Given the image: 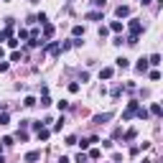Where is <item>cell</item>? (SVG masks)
I'll return each mask as SVG.
<instances>
[{
  "instance_id": "cell-22",
  "label": "cell",
  "mask_w": 163,
  "mask_h": 163,
  "mask_svg": "<svg viewBox=\"0 0 163 163\" xmlns=\"http://www.w3.org/2000/svg\"><path fill=\"white\" fill-rule=\"evenodd\" d=\"M0 125H8V112H3V115H0Z\"/></svg>"
},
{
  "instance_id": "cell-21",
  "label": "cell",
  "mask_w": 163,
  "mask_h": 163,
  "mask_svg": "<svg viewBox=\"0 0 163 163\" xmlns=\"http://www.w3.org/2000/svg\"><path fill=\"white\" fill-rule=\"evenodd\" d=\"M89 158H94V160H97V158H99V150H97V148H92V150H89Z\"/></svg>"
},
{
  "instance_id": "cell-27",
  "label": "cell",
  "mask_w": 163,
  "mask_h": 163,
  "mask_svg": "<svg viewBox=\"0 0 163 163\" xmlns=\"http://www.w3.org/2000/svg\"><path fill=\"white\" fill-rule=\"evenodd\" d=\"M3 54H5V51H3V46H0V59H3Z\"/></svg>"
},
{
  "instance_id": "cell-15",
  "label": "cell",
  "mask_w": 163,
  "mask_h": 163,
  "mask_svg": "<svg viewBox=\"0 0 163 163\" xmlns=\"http://www.w3.org/2000/svg\"><path fill=\"white\" fill-rule=\"evenodd\" d=\"M148 64H153V66H158V64H160V56H158V54H153V56L148 59Z\"/></svg>"
},
{
  "instance_id": "cell-13",
  "label": "cell",
  "mask_w": 163,
  "mask_h": 163,
  "mask_svg": "<svg viewBox=\"0 0 163 163\" xmlns=\"http://www.w3.org/2000/svg\"><path fill=\"white\" fill-rule=\"evenodd\" d=\"M49 135H51V133H49L46 128H41V130H38V140H49Z\"/></svg>"
},
{
  "instance_id": "cell-25",
  "label": "cell",
  "mask_w": 163,
  "mask_h": 163,
  "mask_svg": "<svg viewBox=\"0 0 163 163\" xmlns=\"http://www.w3.org/2000/svg\"><path fill=\"white\" fill-rule=\"evenodd\" d=\"M59 163H69V158H64V155H61V158H59Z\"/></svg>"
},
{
  "instance_id": "cell-19",
  "label": "cell",
  "mask_w": 163,
  "mask_h": 163,
  "mask_svg": "<svg viewBox=\"0 0 163 163\" xmlns=\"http://www.w3.org/2000/svg\"><path fill=\"white\" fill-rule=\"evenodd\" d=\"M10 61H20V51H13L10 54Z\"/></svg>"
},
{
  "instance_id": "cell-18",
  "label": "cell",
  "mask_w": 163,
  "mask_h": 163,
  "mask_svg": "<svg viewBox=\"0 0 163 163\" xmlns=\"http://www.w3.org/2000/svg\"><path fill=\"white\" fill-rule=\"evenodd\" d=\"M23 105H26V107H33V105H36V99H33V97H26V99H23Z\"/></svg>"
},
{
  "instance_id": "cell-26",
  "label": "cell",
  "mask_w": 163,
  "mask_h": 163,
  "mask_svg": "<svg viewBox=\"0 0 163 163\" xmlns=\"http://www.w3.org/2000/svg\"><path fill=\"white\" fill-rule=\"evenodd\" d=\"M140 3H143V5H150V3H153V0H140Z\"/></svg>"
},
{
  "instance_id": "cell-11",
  "label": "cell",
  "mask_w": 163,
  "mask_h": 163,
  "mask_svg": "<svg viewBox=\"0 0 163 163\" xmlns=\"http://www.w3.org/2000/svg\"><path fill=\"white\" fill-rule=\"evenodd\" d=\"M150 115H153V117H160V105H158V102H153V107H150Z\"/></svg>"
},
{
  "instance_id": "cell-23",
  "label": "cell",
  "mask_w": 163,
  "mask_h": 163,
  "mask_svg": "<svg viewBox=\"0 0 163 163\" xmlns=\"http://www.w3.org/2000/svg\"><path fill=\"white\" fill-rule=\"evenodd\" d=\"M76 163H87V155H84V153H79V155H76Z\"/></svg>"
},
{
  "instance_id": "cell-24",
  "label": "cell",
  "mask_w": 163,
  "mask_h": 163,
  "mask_svg": "<svg viewBox=\"0 0 163 163\" xmlns=\"http://www.w3.org/2000/svg\"><path fill=\"white\" fill-rule=\"evenodd\" d=\"M5 38H8V36H5V31H0V41H5Z\"/></svg>"
},
{
  "instance_id": "cell-7",
  "label": "cell",
  "mask_w": 163,
  "mask_h": 163,
  "mask_svg": "<svg viewBox=\"0 0 163 163\" xmlns=\"http://www.w3.org/2000/svg\"><path fill=\"white\" fill-rule=\"evenodd\" d=\"M87 20H102V13L99 10H92V13H87Z\"/></svg>"
},
{
  "instance_id": "cell-3",
  "label": "cell",
  "mask_w": 163,
  "mask_h": 163,
  "mask_svg": "<svg viewBox=\"0 0 163 163\" xmlns=\"http://www.w3.org/2000/svg\"><path fill=\"white\" fill-rule=\"evenodd\" d=\"M115 15H117V18H128V15H130V8H128V5H117Z\"/></svg>"
},
{
  "instance_id": "cell-28",
  "label": "cell",
  "mask_w": 163,
  "mask_h": 163,
  "mask_svg": "<svg viewBox=\"0 0 163 163\" xmlns=\"http://www.w3.org/2000/svg\"><path fill=\"white\" fill-rule=\"evenodd\" d=\"M143 163H150V160H143Z\"/></svg>"
},
{
  "instance_id": "cell-4",
  "label": "cell",
  "mask_w": 163,
  "mask_h": 163,
  "mask_svg": "<svg viewBox=\"0 0 163 163\" xmlns=\"http://www.w3.org/2000/svg\"><path fill=\"white\" fill-rule=\"evenodd\" d=\"M135 69H138L140 74H145V71H148V59H140L138 64H135Z\"/></svg>"
},
{
  "instance_id": "cell-14",
  "label": "cell",
  "mask_w": 163,
  "mask_h": 163,
  "mask_svg": "<svg viewBox=\"0 0 163 163\" xmlns=\"http://www.w3.org/2000/svg\"><path fill=\"white\" fill-rule=\"evenodd\" d=\"M99 76H102V79H110V76H112V69H110V66H105V69L99 71Z\"/></svg>"
},
{
  "instance_id": "cell-17",
  "label": "cell",
  "mask_w": 163,
  "mask_h": 163,
  "mask_svg": "<svg viewBox=\"0 0 163 163\" xmlns=\"http://www.w3.org/2000/svg\"><path fill=\"white\" fill-rule=\"evenodd\" d=\"M71 33H74V36H84V28H82V26H74Z\"/></svg>"
},
{
  "instance_id": "cell-9",
  "label": "cell",
  "mask_w": 163,
  "mask_h": 163,
  "mask_svg": "<svg viewBox=\"0 0 163 163\" xmlns=\"http://www.w3.org/2000/svg\"><path fill=\"white\" fill-rule=\"evenodd\" d=\"M110 31L120 33V31H122V23H120V20H112V23H110Z\"/></svg>"
},
{
  "instance_id": "cell-5",
  "label": "cell",
  "mask_w": 163,
  "mask_h": 163,
  "mask_svg": "<svg viewBox=\"0 0 163 163\" xmlns=\"http://www.w3.org/2000/svg\"><path fill=\"white\" fill-rule=\"evenodd\" d=\"M38 158H41V153H38V150H31V153L26 155V163H36Z\"/></svg>"
},
{
  "instance_id": "cell-10",
  "label": "cell",
  "mask_w": 163,
  "mask_h": 163,
  "mask_svg": "<svg viewBox=\"0 0 163 163\" xmlns=\"http://www.w3.org/2000/svg\"><path fill=\"white\" fill-rule=\"evenodd\" d=\"M117 66H120V69H128V66H130V61H128L125 56H120V59H117Z\"/></svg>"
},
{
  "instance_id": "cell-12",
  "label": "cell",
  "mask_w": 163,
  "mask_h": 163,
  "mask_svg": "<svg viewBox=\"0 0 163 163\" xmlns=\"http://www.w3.org/2000/svg\"><path fill=\"white\" fill-rule=\"evenodd\" d=\"M51 36H54V26L46 23V26H44V38H51Z\"/></svg>"
},
{
  "instance_id": "cell-2",
  "label": "cell",
  "mask_w": 163,
  "mask_h": 163,
  "mask_svg": "<svg viewBox=\"0 0 163 163\" xmlns=\"http://www.w3.org/2000/svg\"><path fill=\"white\" fill-rule=\"evenodd\" d=\"M135 110H138V102H130L128 110H125V115H122V120H130V117L135 115Z\"/></svg>"
},
{
  "instance_id": "cell-1",
  "label": "cell",
  "mask_w": 163,
  "mask_h": 163,
  "mask_svg": "<svg viewBox=\"0 0 163 163\" xmlns=\"http://www.w3.org/2000/svg\"><path fill=\"white\" fill-rule=\"evenodd\" d=\"M128 28H130V36H138V33L143 31V23H140V20H138V18H133V20H130V23H128Z\"/></svg>"
},
{
  "instance_id": "cell-8",
  "label": "cell",
  "mask_w": 163,
  "mask_h": 163,
  "mask_svg": "<svg viewBox=\"0 0 163 163\" xmlns=\"http://www.w3.org/2000/svg\"><path fill=\"white\" fill-rule=\"evenodd\" d=\"M135 115H138L140 120H148V110H145V107H138V110H135Z\"/></svg>"
},
{
  "instance_id": "cell-20",
  "label": "cell",
  "mask_w": 163,
  "mask_h": 163,
  "mask_svg": "<svg viewBox=\"0 0 163 163\" xmlns=\"http://www.w3.org/2000/svg\"><path fill=\"white\" fill-rule=\"evenodd\" d=\"M135 135H138V133H135V130H128V133H125V140H133V138H135Z\"/></svg>"
},
{
  "instance_id": "cell-16",
  "label": "cell",
  "mask_w": 163,
  "mask_h": 163,
  "mask_svg": "<svg viewBox=\"0 0 163 163\" xmlns=\"http://www.w3.org/2000/svg\"><path fill=\"white\" fill-rule=\"evenodd\" d=\"M105 120H110V112H105V115H94V122H105Z\"/></svg>"
},
{
  "instance_id": "cell-6",
  "label": "cell",
  "mask_w": 163,
  "mask_h": 163,
  "mask_svg": "<svg viewBox=\"0 0 163 163\" xmlns=\"http://www.w3.org/2000/svg\"><path fill=\"white\" fill-rule=\"evenodd\" d=\"M49 54H51V56H59V54H61V46H59V44H49Z\"/></svg>"
}]
</instances>
